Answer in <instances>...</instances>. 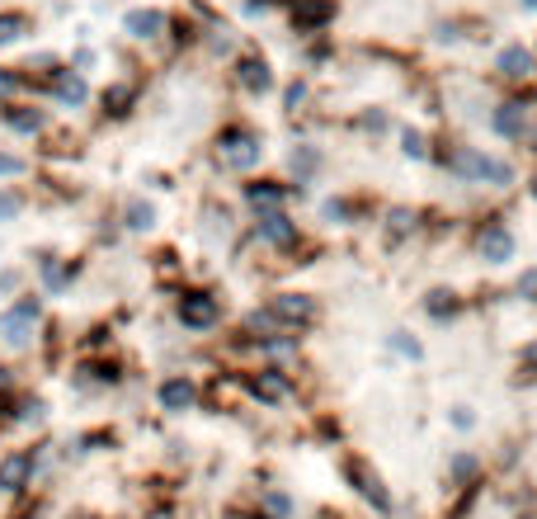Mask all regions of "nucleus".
<instances>
[{
  "instance_id": "obj_1",
  "label": "nucleus",
  "mask_w": 537,
  "mask_h": 519,
  "mask_svg": "<svg viewBox=\"0 0 537 519\" xmlns=\"http://www.w3.org/2000/svg\"><path fill=\"white\" fill-rule=\"evenodd\" d=\"M264 156H269V142H264V128L245 119V114H226L217 128H212V138H208V161H212V171L217 175H260L264 171Z\"/></svg>"
},
{
  "instance_id": "obj_2",
  "label": "nucleus",
  "mask_w": 537,
  "mask_h": 519,
  "mask_svg": "<svg viewBox=\"0 0 537 519\" xmlns=\"http://www.w3.org/2000/svg\"><path fill=\"white\" fill-rule=\"evenodd\" d=\"M245 245H260L264 255H278L288 265H316V245H306V227L297 223L293 208L245 217Z\"/></svg>"
},
{
  "instance_id": "obj_3",
  "label": "nucleus",
  "mask_w": 537,
  "mask_h": 519,
  "mask_svg": "<svg viewBox=\"0 0 537 519\" xmlns=\"http://www.w3.org/2000/svg\"><path fill=\"white\" fill-rule=\"evenodd\" d=\"M170 321H175L184 336L208 340L226 326V297L208 284H180L170 293Z\"/></svg>"
},
{
  "instance_id": "obj_4",
  "label": "nucleus",
  "mask_w": 537,
  "mask_h": 519,
  "mask_svg": "<svg viewBox=\"0 0 537 519\" xmlns=\"http://www.w3.org/2000/svg\"><path fill=\"white\" fill-rule=\"evenodd\" d=\"M67 382L76 397H113L132 382V364L123 359L119 349H104V354H76Z\"/></svg>"
},
{
  "instance_id": "obj_5",
  "label": "nucleus",
  "mask_w": 537,
  "mask_h": 519,
  "mask_svg": "<svg viewBox=\"0 0 537 519\" xmlns=\"http://www.w3.org/2000/svg\"><path fill=\"white\" fill-rule=\"evenodd\" d=\"M241 378L245 401H254L260 411H283L297 401V368L293 364H232Z\"/></svg>"
},
{
  "instance_id": "obj_6",
  "label": "nucleus",
  "mask_w": 537,
  "mask_h": 519,
  "mask_svg": "<svg viewBox=\"0 0 537 519\" xmlns=\"http://www.w3.org/2000/svg\"><path fill=\"white\" fill-rule=\"evenodd\" d=\"M43 321H47V297L38 288H28V293L10 297V303H0V345H5L10 354L38 349Z\"/></svg>"
},
{
  "instance_id": "obj_7",
  "label": "nucleus",
  "mask_w": 537,
  "mask_h": 519,
  "mask_svg": "<svg viewBox=\"0 0 537 519\" xmlns=\"http://www.w3.org/2000/svg\"><path fill=\"white\" fill-rule=\"evenodd\" d=\"M141 104H147V71L108 76L95 90V123L99 128H123L141 114Z\"/></svg>"
},
{
  "instance_id": "obj_8",
  "label": "nucleus",
  "mask_w": 537,
  "mask_h": 519,
  "mask_svg": "<svg viewBox=\"0 0 537 519\" xmlns=\"http://www.w3.org/2000/svg\"><path fill=\"white\" fill-rule=\"evenodd\" d=\"M335 468H339V477H345V486H349L377 519H396V496H391L387 477L373 468V458H363V453H354V449H339V453H335Z\"/></svg>"
},
{
  "instance_id": "obj_9",
  "label": "nucleus",
  "mask_w": 537,
  "mask_h": 519,
  "mask_svg": "<svg viewBox=\"0 0 537 519\" xmlns=\"http://www.w3.org/2000/svg\"><path fill=\"white\" fill-rule=\"evenodd\" d=\"M28 260H34L28 275H34V288L43 297H71V288L85 279V269H90L85 255H67V251H57V245H38Z\"/></svg>"
},
{
  "instance_id": "obj_10",
  "label": "nucleus",
  "mask_w": 537,
  "mask_h": 519,
  "mask_svg": "<svg viewBox=\"0 0 537 519\" xmlns=\"http://www.w3.org/2000/svg\"><path fill=\"white\" fill-rule=\"evenodd\" d=\"M226 80H232V90L241 95V99H269V95H278V71H274V62H269V52L264 47H254V43H245L232 62H226Z\"/></svg>"
},
{
  "instance_id": "obj_11",
  "label": "nucleus",
  "mask_w": 537,
  "mask_h": 519,
  "mask_svg": "<svg viewBox=\"0 0 537 519\" xmlns=\"http://www.w3.org/2000/svg\"><path fill=\"white\" fill-rule=\"evenodd\" d=\"M52 462V444H24V449H0V496H28L38 486V477Z\"/></svg>"
},
{
  "instance_id": "obj_12",
  "label": "nucleus",
  "mask_w": 537,
  "mask_h": 519,
  "mask_svg": "<svg viewBox=\"0 0 537 519\" xmlns=\"http://www.w3.org/2000/svg\"><path fill=\"white\" fill-rule=\"evenodd\" d=\"M306 199V189L302 184H293L288 175H245L241 184H236V203L245 208V217H254V213H274V208H293V203H302Z\"/></svg>"
},
{
  "instance_id": "obj_13",
  "label": "nucleus",
  "mask_w": 537,
  "mask_h": 519,
  "mask_svg": "<svg viewBox=\"0 0 537 519\" xmlns=\"http://www.w3.org/2000/svg\"><path fill=\"white\" fill-rule=\"evenodd\" d=\"M264 307L278 321V331H288V336H306L321 326V297L306 288H274V293H264Z\"/></svg>"
},
{
  "instance_id": "obj_14",
  "label": "nucleus",
  "mask_w": 537,
  "mask_h": 519,
  "mask_svg": "<svg viewBox=\"0 0 537 519\" xmlns=\"http://www.w3.org/2000/svg\"><path fill=\"white\" fill-rule=\"evenodd\" d=\"M57 128V109L43 99H10L0 104V132H10L15 142H43L47 132Z\"/></svg>"
},
{
  "instance_id": "obj_15",
  "label": "nucleus",
  "mask_w": 537,
  "mask_h": 519,
  "mask_svg": "<svg viewBox=\"0 0 537 519\" xmlns=\"http://www.w3.org/2000/svg\"><path fill=\"white\" fill-rule=\"evenodd\" d=\"M165 29H170V5H156V0H141V5H128L119 15V34L128 47H160L165 43Z\"/></svg>"
},
{
  "instance_id": "obj_16",
  "label": "nucleus",
  "mask_w": 537,
  "mask_h": 519,
  "mask_svg": "<svg viewBox=\"0 0 537 519\" xmlns=\"http://www.w3.org/2000/svg\"><path fill=\"white\" fill-rule=\"evenodd\" d=\"M203 406V378L189 373V368H175V373H165L156 382V411L170 416V420H180L189 411H198Z\"/></svg>"
},
{
  "instance_id": "obj_17",
  "label": "nucleus",
  "mask_w": 537,
  "mask_h": 519,
  "mask_svg": "<svg viewBox=\"0 0 537 519\" xmlns=\"http://www.w3.org/2000/svg\"><path fill=\"white\" fill-rule=\"evenodd\" d=\"M471 251H476L480 265L500 269V265H509L519 255V236H514V227H509L504 217H480V223L471 227Z\"/></svg>"
},
{
  "instance_id": "obj_18",
  "label": "nucleus",
  "mask_w": 537,
  "mask_h": 519,
  "mask_svg": "<svg viewBox=\"0 0 537 519\" xmlns=\"http://www.w3.org/2000/svg\"><path fill=\"white\" fill-rule=\"evenodd\" d=\"M532 119H537V99L532 95H509L491 109V132L504 138V142H532L537 138Z\"/></svg>"
},
{
  "instance_id": "obj_19",
  "label": "nucleus",
  "mask_w": 537,
  "mask_h": 519,
  "mask_svg": "<svg viewBox=\"0 0 537 519\" xmlns=\"http://www.w3.org/2000/svg\"><path fill=\"white\" fill-rule=\"evenodd\" d=\"M203 38H208V24L189 5L170 10V29H165V43H160L165 62H184V57H193V52H203Z\"/></svg>"
},
{
  "instance_id": "obj_20",
  "label": "nucleus",
  "mask_w": 537,
  "mask_h": 519,
  "mask_svg": "<svg viewBox=\"0 0 537 519\" xmlns=\"http://www.w3.org/2000/svg\"><path fill=\"white\" fill-rule=\"evenodd\" d=\"M335 19H339V0H293L288 15H283V24H288V34H293L297 43L330 34Z\"/></svg>"
},
{
  "instance_id": "obj_21",
  "label": "nucleus",
  "mask_w": 537,
  "mask_h": 519,
  "mask_svg": "<svg viewBox=\"0 0 537 519\" xmlns=\"http://www.w3.org/2000/svg\"><path fill=\"white\" fill-rule=\"evenodd\" d=\"M283 175H288L293 184H316L325 175V147L311 142V138H297L288 151H283Z\"/></svg>"
},
{
  "instance_id": "obj_22",
  "label": "nucleus",
  "mask_w": 537,
  "mask_h": 519,
  "mask_svg": "<svg viewBox=\"0 0 537 519\" xmlns=\"http://www.w3.org/2000/svg\"><path fill=\"white\" fill-rule=\"evenodd\" d=\"M113 217H119L123 236H151L160 227V203L151 194H128L119 208H113Z\"/></svg>"
},
{
  "instance_id": "obj_23",
  "label": "nucleus",
  "mask_w": 537,
  "mask_h": 519,
  "mask_svg": "<svg viewBox=\"0 0 537 519\" xmlns=\"http://www.w3.org/2000/svg\"><path fill=\"white\" fill-rule=\"evenodd\" d=\"M367 213H373V203H367L363 194H325V199H316V217L325 227H358V223H367Z\"/></svg>"
},
{
  "instance_id": "obj_24",
  "label": "nucleus",
  "mask_w": 537,
  "mask_h": 519,
  "mask_svg": "<svg viewBox=\"0 0 537 519\" xmlns=\"http://www.w3.org/2000/svg\"><path fill=\"white\" fill-rule=\"evenodd\" d=\"M424 223H429V213H424V208L391 203V208L382 213V241H387V245H406L410 236L424 232Z\"/></svg>"
},
{
  "instance_id": "obj_25",
  "label": "nucleus",
  "mask_w": 537,
  "mask_h": 519,
  "mask_svg": "<svg viewBox=\"0 0 537 519\" xmlns=\"http://www.w3.org/2000/svg\"><path fill=\"white\" fill-rule=\"evenodd\" d=\"M38 34V15L28 5H0V52H15L24 43H34Z\"/></svg>"
},
{
  "instance_id": "obj_26",
  "label": "nucleus",
  "mask_w": 537,
  "mask_h": 519,
  "mask_svg": "<svg viewBox=\"0 0 537 519\" xmlns=\"http://www.w3.org/2000/svg\"><path fill=\"white\" fill-rule=\"evenodd\" d=\"M495 71H500L504 80H514V86H523V80L537 76V52H532L528 43H504V47L495 52Z\"/></svg>"
},
{
  "instance_id": "obj_27",
  "label": "nucleus",
  "mask_w": 537,
  "mask_h": 519,
  "mask_svg": "<svg viewBox=\"0 0 537 519\" xmlns=\"http://www.w3.org/2000/svg\"><path fill=\"white\" fill-rule=\"evenodd\" d=\"M419 312L429 317L434 326H452V321L467 312V297L458 288H429V293L419 297Z\"/></svg>"
},
{
  "instance_id": "obj_28",
  "label": "nucleus",
  "mask_w": 537,
  "mask_h": 519,
  "mask_svg": "<svg viewBox=\"0 0 537 519\" xmlns=\"http://www.w3.org/2000/svg\"><path fill=\"white\" fill-rule=\"evenodd\" d=\"M448 486L452 491L486 486V462H480L476 449H452V458H448Z\"/></svg>"
},
{
  "instance_id": "obj_29",
  "label": "nucleus",
  "mask_w": 537,
  "mask_h": 519,
  "mask_svg": "<svg viewBox=\"0 0 537 519\" xmlns=\"http://www.w3.org/2000/svg\"><path fill=\"white\" fill-rule=\"evenodd\" d=\"M311 95H316V86H311L306 71H302V76H288V80L278 86V109H283L288 119H302L306 109H311Z\"/></svg>"
},
{
  "instance_id": "obj_30",
  "label": "nucleus",
  "mask_w": 537,
  "mask_h": 519,
  "mask_svg": "<svg viewBox=\"0 0 537 519\" xmlns=\"http://www.w3.org/2000/svg\"><path fill=\"white\" fill-rule=\"evenodd\" d=\"M254 514L260 519H297V501L288 486H260L254 491Z\"/></svg>"
},
{
  "instance_id": "obj_31",
  "label": "nucleus",
  "mask_w": 537,
  "mask_h": 519,
  "mask_svg": "<svg viewBox=\"0 0 537 519\" xmlns=\"http://www.w3.org/2000/svg\"><path fill=\"white\" fill-rule=\"evenodd\" d=\"M203 232H208V236H222V241H236V236H241L236 208L222 203V199H208V203H203Z\"/></svg>"
},
{
  "instance_id": "obj_32",
  "label": "nucleus",
  "mask_w": 537,
  "mask_h": 519,
  "mask_svg": "<svg viewBox=\"0 0 537 519\" xmlns=\"http://www.w3.org/2000/svg\"><path fill=\"white\" fill-rule=\"evenodd\" d=\"M47 416H52L47 397L24 388V397H19V406H15V416H10V425H19V430H43V425H47Z\"/></svg>"
},
{
  "instance_id": "obj_33",
  "label": "nucleus",
  "mask_w": 537,
  "mask_h": 519,
  "mask_svg": "<svg viewBox=\"0 0 537 519\" xmlns=\"http://www.w3.org/2000/svg\"><path fill=\"white\" fill-rule=\"evenodd\" d=\"M10 99H34V80H28L19 62H0V104Z\"/></svg>"
},
{
  "instance_id": "obj_34",
  "label": "nucleus",
  "mask_w": 537,
  "mask_h": 519,
  "mask_svg": "<svg viewBox=\"0 0 537 519\" xmlns=\"http://www.w3.org/2000/svg\"><path fill=\"white\" fill-rule=\"evenodd\" d=\"M28 208H34V189H24V184H0V227L19 223Z\"/></svg>"
},
{
  "instance_id": "obj_35",
  "label": "nucleus",
  "mask_w": 537,
  "mask_h": 519,
  "mask_svg": "<svg viewBox=\"0 0 537 519\" xmlns=\"http://www.w3.org/2000/svg\"><path fill=\"white\" fill-rule=\"evenodd\" d=\"M19 397H24V382H19V368H15V364H5V359H0V425H10V416H15V406H19Z\"/></svg>"
},
{
  "instance_id": "obj_36",
  "label": "nucleus",
  "mask_w": 537,
  "mask_h": 519,
  "mask_svg": "<svg viewBox=\"0 0 537 519\" xmlns=\"http://www.w3.org/2000/svg\"><path fill=\"white\" fill-rule=\"evenodd\" d=\"M387 354H396V359H406V364H424V340L410 326H396V331H387Z\"/></svg>"
},
{
  "instance_id": "obj_37",
  "label": "nucleus",
  "mask_w": 537,
  "mask_h": 519,
  "mask_svg": "<svg viewBox=\"0 0 537 519\" xmlns=\"http://www.w3.org/2000/svg\"><path fill=\"white\" fill-rule=\"evenodd\" d=\"M151 269H156V279H160L170 293H175L180 284H189V279H184V260H180V251H175V245H160V251H156V260H151Z\"/></svg>"
},
{
  "instance_id": "obj_38",
  "label": "nucleus",
  "mask_w": 537,
  "mask_h": 519,
  "mask_svg": "<svg viewBox=\"0 0 537 519\" xmlns=\"http://www.w3.org/2000/svg\"><path fill=\"white\" fill-rule=\"evenodd\" d=\"M396 142H401V156L406 161H434V142L424 138V128H415V123L396 128Z\"/></svg>"
},
{
  "instance_id": "obj_39",
  "label": "nucleus",
  "mask_w": 537,
  "mask_h": 519,
  "mask_svg": "<svg viewBox=\"0 0 537 519\" xmlns=\"http://www.w3.org/2000/svg\"><path fill=\"white\" fill-rule=\"evenodd\" d=\"M28 175H38L34 166V156H24V151H10V147H0V184H19Z\"/></svg>"
},
{
  "instance_id": "obj_40",
  "label": "nucleus",
  "mask_w": 537,
  "mask_h": 519,
  "mask_svg": "<svg viewBox=\"0 0 537 519\" xmlns=\"http://www.w3.org/2000/svg\"><path fill=\"white\" fill-rule=\"evenodd\" d=\"M99 62H104V52H99L90 38H76V43L67 47V67H71V71H80V76H95V71H99Z\"/></svg>"
},
{
  "instance_id": "obj_41",
  "label": "nucleus",
  "mask_w": 537,
  "mask_h": 519,
  "mask_svg": "<svg viewBox=\"0 0 537 519\" xmlns=\"http://www.w3.org/2000/svg\"><path fill=\"white\" fill-rule=\"evenodd\" d=\"M293 0H236V15L245 24H264V19H278V15H288Z\"/></svg>"
},
{
  "instance_id": "obj_42",
  "label": "nucleus",
  "mask_w": 537,
  "mask_h": 519,
  "mask_svg": "<svg viewBox=\"0 0 537 519\" xmlns=\"http://www.w3.org/2000/svg\"><path fill=\"white\" fill-rule=\"evenodd\" d=\"M62 62H67V52H57V47H28L19 67H24L28 76H52Z\"/></svg>"
},
{
  "instance_id": "obj_43",
  "label": "nucleus",
  "mask_w": 537,
  "mask_h": 519,
  "mask_svg": "<svg viewBox=\"0 0 537 519\" xmlns=\"http://www.w3.org/2000/svg\"><path fill=\"white\" fill-rule=\"evenodd\" d=\"M28 288H34V275L24 265H0V303H10V297H19Z\"/></svg>"
},
{
  "instance_id": "obj_44",
  "label": "nucleus",
  "mask_w": 537,
  "mask_h": 519,
  "mask_svg": "<svg viewBox=\"0 0 537 519\" xmlns=\"http://www.w3.org/2000/svg\"><path fill=\"white\" fill-rule=\"evenodd\" d=\"M354 128L363 132V138H387V132H391V114H387V109H358Z\"/></svg>"
},
{
  "instance_id": "obj_45",
  "label": "nucleus",
  "mask_w": 537,
  "mask_h": 519,
  "mask_svg": "<svg viewBox=\"0 0 537 519\" xmlns=\"http://www.w3.org/2000/svg\"><path fill=\"white\" fill-rule=\"evenodd\" d=\"M330 57H335V47H330V34H321V38H306V43H302V67H306V71L325 67Z\"/></svg>"
},
{
  "instance_id": "obj_46",
  "label": "nucleus",
  "mask_w": 537,
  "mask_h": 519,
  "mask_svg": "<svg viewBox=\"0 0 537 519\" xmlns=\"http://www.w3.org/2000/svg\"><path fill=\"white\" fill-rule=\"evenodd\" d=\"M486 184H491V189H514V184H519V171H514V161H504V156H491Z\"/></svg>"
},
{
  "instance_id": "obj_47",
  "label": "nucleus",
  "mask_w": 537,
  "mask_h": 519,
  "mask_svg": "<svg viewBox=\"0 0 537 519\" xmlns=\"http://www.w3.org/2000/svg\"><path fill=\"white\" fill-rule=\"evenodd\" d=\"M514 297H519V303H537V265H528L523 275L514 279Z\"/></svg>"
},
{
  "instance_id": "obj_48",
  "label": "nucleus",
  "mask_w": 537,
  "mask_h": 519,
  "mask_svg": "<svg viewBox=\"0 0 537 519\" xmlns=\"http://www.w3.org/2000/svg\"><path fill=\"white\" fill-rule=\"evenodd\" d=\"M448 425H452V430H476V406H452V411H448Z\"/></svg>"
},
{
  "instance_id": "obj_49",
  "label": "nucleus",
  "mask_w": 537,
  "mask_h": 519,
  "mask_svg": "<svg viewBox=\"0 0 537 519\" xmlns=\"http://www.w3.org/2000/svg\"><path fill=\"white\" fill-rule=\"evenodd\" d=\"M519 373H528V378H537V336L519 349Z\"/></svg>"
},
{
  "instance_id": "obj_50",
  "label": "nucleus",
  "mask_w": 537,
  "mask_h": 519,
  "mask_svg": "<svg viewBox=\"0 0 537 519\" xmlns=\"http://www.w3.org/2000/svg\"><path fill=\"white\" fill-rule=\"evenodd\" d=\"M10 519H47V510H43V505H24V510H15Z\"/></svg>"
},
{
  "instance_id": "obj_51",
  "label": "nucleus",
  "mask_w": 537,
  "mask_h": 519,
  "mask_svg": "<svg viewBox=\"0 0 537 519\" xmlns=\"http://www.w3.org/2000/svg\"><path fill=\"white\" fill-rule=\"evenodd\" d=\"M519 5H523V10H537V0H519Z\"/></svg>"
},
{
  "instance_id": "obj_52",
  "label": "nucleus",
  "mask_w": 537,
  "mask_h": 519,
  "mask_svg": "<svg viewBox=\"0 0 537 519\" xmlns=\"http://www.w3.org/2000/svg\"><path fill=\"white\" fill-rule=\"evenodd\" d=\"M71 519H99V514H71Z\"/></svg>"
},
{
  "instance_id": "obj_53",
  "label": "nucleus",
  "mask_w": 537,
  "mask_h": 519,
  "mask_svg": "<svg viewBox=\"0 0 537 519\" xmlns=\"http://www.w3.org/2000/svg\"><path fill=\"white\" fill-rule=\"evenodd\" d=\"M532 199H537V180H532Z\"/></svg>"
}]
</instances>
